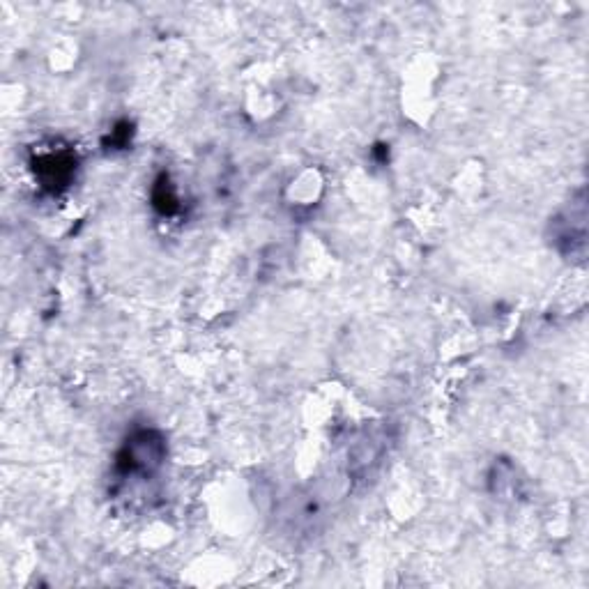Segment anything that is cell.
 <instances>
[{"label":"cell","instance_id":"6da1fadb","mask_svg":"<svg viewBox=\"0 0 589 589\" xmlns=\"http://www.w3.org/2000/svg\"><path fill=\"white\" fill-rule=\"evenodd\" d=\"M164 463V442L157 433L139 431L127 440L118 456V468L125 474H143L150 477Z\"/></svg>","mask_w":589,"mask_h":589},{"label":"cell","instance_id":"7a4b0ae2","mask_svg":"<svg viewBox=\"0 0 589 589\" xmlns=\"http://www.w3.org/2000/svg\"><path fill=\"white\" fill-rule=\"evenodd\" d=\"M37 168H40V178L44 185L56 189V187H63L65 182L70 180L74 162L67 152H63V155H47Z\"/></svg>","mask_w":589,"mask_h":589}]
</instances>
